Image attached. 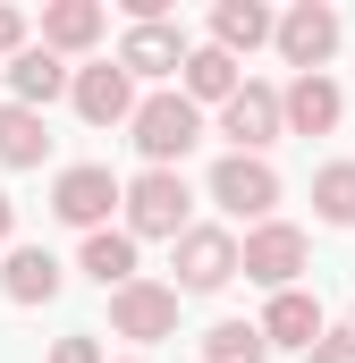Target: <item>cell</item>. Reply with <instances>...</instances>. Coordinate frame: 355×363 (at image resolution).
<instances>
[{
  "label": "cell",
  "instance_id": "cell-14",
  "mask_svg": "<svg viewBox=\"0 0 355 363\" xmlns=\"http://www.w3.org/2000/svg\"><path fill=\"white\" fill-rule=\"evenodd\" d=\"M60 262H51V245H9V262H0V296L9 304H51L60 296Z\"/></svg>",
  "mask_w": 355,
  "mask_h": 363
},
{
  "label": "cell",
  "instance_id": "cell-3",
  "mask_svg": "<svg viewBox=\"0 0 355 363\" xmlns=\"http://www.w3.org/2000/svg\"><path fill=\"white\" fill-rule=\"evenodd\" d=\"M271 43H279V60H288L296 77H322V60L339 51V9H322V0H296L288 17H271Z\"/></svg>",
  "mask_w": 355,
  "mask_h": 363
},
{
  "label": "cell",
  "instance_id": "cell-7",
  "mask_svg": "<svg viewBox=\"0 0 355 363\" xmlns=\"http://www.w3.org/2000/svg\"><path fill=\"white\" fill-rule=\"evenodd\" d=\"M110 330L136 338V347L170 338V330H178V287H161V279H127V287L110 296Z\"/></svg>",
  "mask_w": 355,
  "mask_h": 363
},
{
  "label": "cell",
  "instance_id": "cell-17",
  "mask_svg": "<svg viewBox=\"0 0 355 363\" xmlns=\"http://www.w3.org/2000/svg\"><path fill=\"white\" fill-rule=\"evenodd\" d=\"M263 43H271V9L263 0H220L212 9V51L237 60V51H263Z\"/></svg>",
  "mask_w": 355,
  "mask_h": 363
},
{
  "label": "cell",
  "instance_id": "cell-4",
  "mask_svg": "<svg viewBox=\"0 0 355 363\" xmlns=\"http://www.w3.org/2000/svg\"><path fill=\"white\" fill-rule=\"evenodd\" d=\"M212 203H220L229 220H254V228H263L271 203H279V169L254 161V152H229V161H212Z\"/></svg>",
  "mask_w": 355,
  "mask_h": 363
},
{
  "label": "cell",
  "instance_id": "cell-6",
  "mask_svg": "<svg viewBox=\"0 0 355 363\" xmlns=\"http://www.w3.org/2000/svg\"><path fill=\"white\" fill-rule=\"evenodd\" d=\"M237 271L254 279V287H296L305 271V228H288V220H263V228H246V245H237Z\"/></svg>",
  "mask_w": 355,
  "mask_h": 363
},
{
  "label": "cell",
  "instance_id": "cell-9",
  "mask_svg": "<svg viewBox=\"0 0 355 363\" xmlns=\"http://www.w3.org/2000/svg\"><path fill=\"white\" fill-rule=\"evenodd\" d=\"M220 135H229V152H254L263 161V144H279V93L246 77V85L220 101Z\"/></svg>",
  "mask_w": 355,
  "mask_h": 363
},
{
  "label": "cell",
  "instance_id": "cell-19",
  "mask_svg": "<svg viewBox=\"0 0 355 363\" xmlns=\"http://www.w3.org/2000/svg\"><path fill=\"white\" fill-rule=\"evenodd\" d=\"M77 262H85V279H93V287H110V296H119V287L136 279V237H127V228H93Z\"/></svg>",
  "mask_w": 355,
  "mask_h": 363
},
{
  "label": "cell",
  "instance_id": "cell-28",
  "mask_svg": "<svg viewBox=\"0 0 355 363\" xmlns=\"http://www.w3.org/2000/svg\"><path fill=\"white\" fill-rule=\"evenodd\" d=\"M136 363H144V355H136Z\"/></svg>",
  "mask_w": 355,
  "mask_h": 363
},
{
  "label": "cell",
  "instance_id": "cell-16",
  "mask_svg": "<svg viewBox=\"0 0 355 363\" xmlns=\"http://www.w3.org/2000/svg\"><path fill=\"white\" fill-rule=\"evenodd\" d=\"M60 93H68V68H60L51 51H34V43H26V51L9 60V101H17V110H51Z\"/></svg>",
  "mask_w": 355,
  "mask_h": 363
},
{
  "label": "cell",
  "instance_id": "cell-22",
  "mask_svg": "<svg viewBox=\"0 0 355 363\" xmlns=\"http://www.w3.org/2000/svg\"><path fill=\"white\" fill-rule=\"evenodd\" d=\"M313 211H322L330 228H355V161H330V169H313Z\"/></svg>",
  "mask_w": 355,
  "mask_h": 363
},
{
  "label": "cell",
  "instance_id": "cell-25",
  "mask_svg": "<svg viewBox=\"0 0 355 363\" xmlns=\"http://www.w3.org/2000/svg\"><path fill=\"white\" fill-rule=\"evenodd\" d=\"M17 51H26V17H17V9H0V60H17Z\"/></svg>",
  "mask_w": 355,
  "mask_h": 363
},
{
  "label": "cell",
  "instance_id": "cell-26",
  "mask_svg": "<svg viewBox=\"0 0 355 363\" xmlns=\"http://www.w3.org/2000/svg\"><path fill=\"white\" fill-rule=\"evenodd\" d=\"M9 237H17V203L0 194V245H9Z\"/></svg>",
  "mask_w": 355,
  "mask_h": 363
},
{
  "label": "cell",
  "instance_id": "cell-13",
  "mask_svg": "<svg viewBox=\"0 0 355 363\" xmlns=\"http://www.w3.org/2000/svg\"><path fill=\"white\" fill-rule=\"evenodd\" d=\"M254 330H263V347H296V355H305V347L322 338V296H305V287H279V296H271V313L254 321Z\"/></svg>",
  "mask_w": 355,
  "mask_h": 363
},
{
  "label": "cell",
  "instance_id": "cell-12",
  "mask_svg": "<svg viewBox=\"0 0 355 363\" xmlns=\"http://www.w3.org/2000/svg\"><path fill=\"white\" fill-rule=\"evenodd\" d=\"M347 118V93L330 85V77H296V85L279 93V135H330Z\"/></svg>",
  "mask_w": 355,
  "mask_h": 363
},
{
  "label": "cell",
  "instance_id": "cell-2",
  "mask_svg": "<svg viewBox=\"0 0 355 363\" xmlns=\"http://www.w3.org/2000/svg\"><path fill=\"white\" fill-rule=\"evenodd\" d=\"M119 203H127V237H186V228H195V220H186V211H195V194H186V178H178V169H144V178H127L119 186Z\"/></svg>",
  "mask_w": 355,
  "mask_h": 363
},
{
  "label": "cell",
  "instance_id": "cell-20",
  "mask_svg": "<svg viewBox=\"0 0 355 363\" xmlns=\"http://www.w3.org/2000/svg\"><path fill=\"white\" fill-rule=\"evenodd\" d=\"M43 152H51V127H43V110H17V101H0V161H9V169H43Z\"/></svg>",
  "mask_w": 355,
  "mask_h": 363
},
{
  "label": "cell",
  "instance_id": "cell-21",
  "mask_svg": "<svg viewBox=\"0 0 355 363\" xmlns=\"http://www.w3.org/2000/svg\"><path fill=\"white\" fill-rule=\"evenodd\" d=\"M203 363H271V347H263L254 321H212L203 330Z\"/></svg>",
  "mask_w": 355,
  "mask_h": 363
},
{
  "label": "cell",
  "instance_id": "cell-23",
  "mask_svg": "<svg viewBox=\"0 0 355 363\" xmlns=\"http://www.w3.org/2000/svg\"><path fill=\"white\" fill-rule=\"evenodd\" d=\"M305 363H355V338H347V330H339V338H330V330H322V338H313V347H305Z\"/></svg>",
  "mask_w": 355,
  "mask_h": 363
},
{
  "label": "cell",
  "instance_id": "cell-11",
  "mask_svg": "<svg viewBox=\"0 0 355 363\" xmlns=\"http://www.w3.org/2000/svg\"><path fill=\"white\" fill-rule=\"evenodd\" d=\"M186 51H195V43L178 34L170 17H153V26H127L119 68H127V85H136V77H178V68H186Z\"/></svg>",
  "mask_w": 355,
  "mask_h": 363
},
{
  "label": "cell",
  "instance_id": "cell-10",
  "mask_svg": "<svg viewBox=\"0 0 355 363\" xmlns=\"http://www.w3.org/2000/svg\"><path fill=\"white\" fill-rule=\"evenodd\" d=\"M68 101H77V118H85V127H119V118H136V85H127V68H119V60L77 68V77H68Z\"/></svg>",
  "mask_w": 355,
  "mask_h": 363
},
{
  "label": "cell",
  "instance_id": "cell-1",
  "mask_svg": "<svg viewBox=\"0 0 355 363\" xmlns=\"http://www.w3.org/2000/svg\"><path fill=\"white\" fill-rule=\"evenodd\" d=\"M127 127H136V152H144V169H178V161L203 144V110H195L178 85H170V93H144Z\"/></svg>",
  "mask_w": 355,
  "mask_h": 363
},
{
  "label": "cell",
  "instance_id": "cell-24",
  "mask_svg": "<svg viewBox=\"0 0 355 363\" xmlns=\"http://www.w3.org/2000/svg\"><path fill=\"white\" fill-rule=\"evenodd\" d=\"M51 363H102V347L77 330V338H60V347H51Z\"/></svg>",
  "mask_w": 355,
  "mask_h": 363
},
{
  "label": "cell",
  "instance_id": "cell-8",
  "mask_svg": "<svg viewBox=\"0 0 355 363\" xmlns=\"http://www.w3.org/2000/svg\"><path fill=\"white\" fill-rule=\"evenodd\" d=\"M110 203H119V178L102 169V161H77V169H60V186H51V211L68 220V228H110Z\"/></svg>",
  "mask_w": 355,
  "mask_h": 363
},
{
  "label": "cell",
  "instance_id": "cell-15",
  "mask_svg": "<svg viewBox=\"0 0 355 363\" xmlns=\"http://www.w3.org/2000/svg\"><path fill=\"white\" fill-rule=\"evenodd\" d=\"M102 26H110L102 0H51V9H43V51H51V60H60V51H93Z\"/></svg>",
  "mask_w": 355,
  "mask_h": 363
},
{
  "label": "cell",
  "instance_id": "cell-5",
  "mask_svg": "<svg viewBox=\"0 0 355 363\" xmlns=\"http://www.w3.org/2000/svg\"><path fill=\"white\" fill-rule=\"evenodd\" d=\"M170 254H178V262H170V271H178L170 279L178 296H212V287L237 279V237H229V228H186Z\"/></svg>",
  "mask_w": 355,
  "mask_h": 363
},
{
  "label": "cell",
  "instance_id": "cell-18",
  "mask_svg": "<svg viewBox=\"0 0 355 363\" xmlns=\"http://www.w3.org/2000/svg\"><path fill=\"white\" fill-rule=\"evenodd\" d=\"M237 85H246V77H237V60H229V51H212V43H203V51H186V68H178V93H186L195 110H203V101H229Z\"/></svg>",
  "mask_w": 355,
  "mask_h": 363
},
{
  "label": "cell",
  "instance_id": "cell-27",
  "mask_svg": "<svg viewBox=\"0 0 355 363\" xmlns=\"http://www.w3.org/2000/svg\"><path fill=\"white\" fill-rule=\"evenodd\" d=\"M347 338H355V313H347Z\"/></svg>",
  "mask_w": 355,
  "mask_h": 363
}]
</instances>
